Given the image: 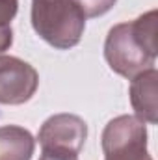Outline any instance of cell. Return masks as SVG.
<instances>
[{
  "mask_svg": "<svg viewBox=\"0 0 158 160\" xmlns=\"http://www.w3.org/2000/svg\"><path fill=\"white\" fill-rule=\"evenodd\" d=\"M87 138V125L75 114H54L41 125L37 140L43 151L78 155Z\"/></svg>",
  "mask_w": 158,
  "mask_h": 160,
  "instance_id": "4",
  "label": "cell"
},
{
  "mask_svg": "<svg viewBox=\"0 0 158 160\" xmlns=\"http://www.w3.org/2000/svg\"><path fill=\"white\" fill-rule=\"evenodd\" d=\"M104 160H153L147 151V127L138 116H117L102 130Z\"/></svg>",
  "mask_w": 158,
  "mask_h": 160,
  "instance_id": "3",
  "label": "cell"
},
{
  "mask_svg": "<svg viewBox=\"0 0 158 160\" xmlns=\"http://www.w3.org/2000/svg\"><path fill=\"white\" fill-rule=\"evenodd\" d=\"M39 86L37 71L17 56L0 54V104H24Z\"/></svg>",
  "mask_w": 158,
  "mask_h": 160,
  "instance_id": "5",
  "label": "cell"
},
{
  "mask_svg": "<svg viewBox=\"0 0 158 160\" xmlns=\"http://www.w3.org/2000/svg\"><path fill=\"white\" fill-rule=\"evenodd\" d=\"M130 104L143 123H158V71L155 67L130 78Z\"/></svg>",
  "mask_w": 158,
  "mask_h": 160,
  "instance_id": "6",
  "label": "cell"
},
{
  "mask_svg": "<svg viewBox=\"0 0 158 160\" xmlns=\"http://www.w3.org/2000/svg\"><path fill=\"white\" fill-rule=\"evenodd\" d=\"M116 2L117 0H77L86 19H93V17H101V15L108 13L116 6Z\"/></svg>",
  "mask_w": 158,
  "mask_h": 160,
  "instance_id": "9",
  "label": "cell"
},
{
  "mask_svg": "<svg viewBox=\"0 0 158 160\" xmlns=\"http://www.w3.org/2000/svg\"><path fill=\"white\" fill-rule=\"evenodd\" d=\"M36 151V138L19 125L0 127V160H32Z\"/></svg>",
  "mask_w": 158,
  "mask_h": 160,
  "instance_id": "7",
  "label": "cell"
},
{
  "mask_svg": "<svg viewBox=\"0 0 158 160\" xmlns=\"http://www.w3.org/2000/svg\"><path fill=\"white\" fill-rule=\"evenodd\" d=\"M39 160H78V155L69 153H56V151H43Z\"/></svg>",
  "mask_w": 158,
  "mask_h": 160,
  "instance_id": "10",
  "label": "cell"
},
{
  "mask_svg": "<svg viewBox=\"0 0 158 160\" xmlns=\"http://www.w3.org/2000/svg\"><path fill=\"white\" fill-rule=\"evenodd\" d=\"M19 11V0H0V54L13 45L11 21Z\"/></svg>",
  "mask_w": 158,
  "mask_h": 160,
  "instance_id": "8",
  "label": "cell"
},
{
  "mask_svg": "<svg viewBox=\"0 0 158 160\" xmlns=\"http://www.w3.org/2000/svg\"><path fill=\"white\" fill-rule=\"evenodd\" d=\"M36 34L58 50L77 47L86 30V15L77 0H32Z\"/></svg>",
  "mask_w": 158,
  "mask_h": 160,
  "instance_id": "2",
  "label": "cell"
},
{
  "mask_svg": "<svg viewBox=\"0 0 158 160\" xmlns=\"http://www.w3.org/2000/svg\"><path fill=\"white\" fill-rule=\"evenodd\" d=\"M156 54V9L130 22L112 26L104 41L106 63L125 78H134L141 71L155 67Z\"/></svg>",
  "mask_w": 158,
  "mask_h": 160,
  "instance_id": "1",
  "label": "cell"
}]
</instances>
